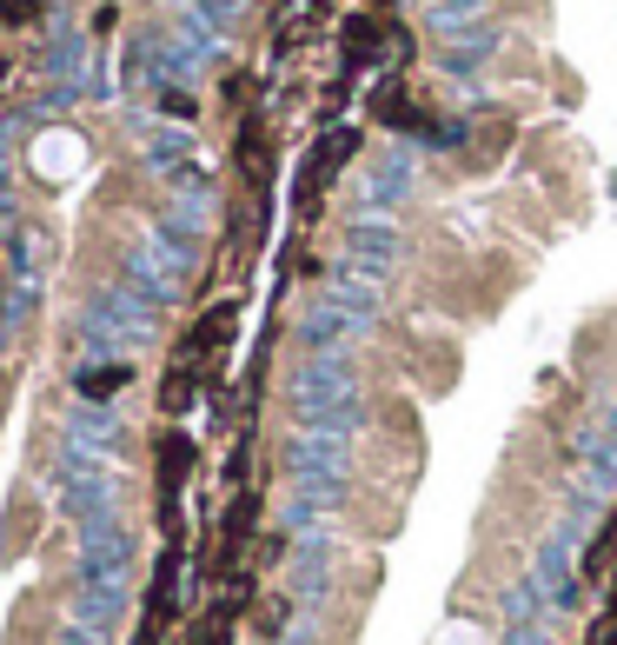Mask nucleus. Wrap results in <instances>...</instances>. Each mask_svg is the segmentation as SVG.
<instances>
[{
	"instance_id": "8",
	"label": "nucleus",
	"mask_w": 617,
	"mask_h": 645,
	"mask_svg": "<svg viewBox=\"0 0 617 645\" xmlns=\"http://www.w3.org/2000/svg\"><path fill=\"white\" fill-rule=\"evenodd\" d=\"M40 14V0H0V21H8V27H27Z\"/></svg>"
},
{
	"instance_id": "10",
	"label": "nucleus",
	"mask_w": 617,
	"mask_h": 645,
	"mask_svg": "<svg viewBox=\"0 0 617 645\" xmlns=\"http://www.w3.org/2000/svg\"><path fill=\"white\" fill-rule=\"evenodd\" d=\"M372 8H392V0H372Z\"/></svg>"
},
{
	"instance_id": "4",
	"label": "nucleus",
	"mask_w": 617,
	"mask_h": 645,
	"mask_svg": "<svg viewBox=\"0 0 617 645\" xmlns=\"http://www.w3.org/2000/svg\"><path fill=\"white\" fill-rule=\"evenodd\" d=\"M233 327H239V306H213L200 327L187 333V347H180V353H187V360H193V353H219V347L233 340Z\"/></svg>"
},
{
	"instance_id": "7",
	"label": "nucleus",
	"mask_w": 617,
	"mask_h": 645,
	"mask_svg": "<svg viewBox=\"0 0 617 645\" xmlns=\"http://www.w3.org/2000/svg\"><path fill=\"white\" fill-rule=\"evenodd\" d=\"M133 373L127 366H107V373H80V392H94V399H107V392H120Z\"/></svg>"
},
{
	"instance_id": "6",
	"label": "nucleus",
	"mask_w": 617,
	"mask_h": 645,
	"mask_svg": "<svg viewBox=\"0 0 617 645\" xmlns=\"http://www.w3.org/2000/svg\"><path fill=\"white\" fill-rule=\"evenodd\" d=\"M610 559H617V519L591 539V552H584V579H604V573H610Z\"/></svg>"
},
{
	"instance_id": "5",
	"label": "nucleus",
	"mask_w": 617,
	"mask_h": 645,
	"mask_svg": "<svg viewBox=\"0 0 617 645\" xmlns=\"http://www.w3.org/2000/svg\"><path fill=\"white\" fill-rule=\"evenodd\" d=\"M372 114H379L385 127H425V120H418V107H412V94H405V80H385L379 101H372Z\"/></svg>"
},
{
	"instance_id": "1",
	"label": "nucleus",
	"mask_w": 617,
	"mask_h": 645,
	"mask_svg": "<svg viewBox=\"0 0 617 645\" xmlns=\"http://www.w3.org/2000/svg\"><path fill=\"white\" fill-rule=\"evenodd\" d=\"M359 153V133H325L319 146H312V160H306V187H299V213H319V200H325V187H332V174L345 167V160Z\"/></svg>"
},
{
	"instance_id": "3",
	"label": "nucleus",
	"mask_w": 617,
	"mask_h": 645,
	"mask_svg": "<svg viewBox=\"0 0 617 645\" xmlns=\"http://www.w3.org/2000/svg\"><path fill=\"white\" fill-rule=\"evenodd\" d=\"M339 47H345V67H379V54H385V27H379V14H352L345 34H339Z\"/></svg>"
},
{
	"instance_id": "9",
	"label": "nucleus",
	"mask_w": 617,
	"mask_h": 645,
	"mask_svg": "<svg viewBox=\"0 0 617 645\" xmlns=\"http://www.w3.org/2000/svg\"><path fill=\"white\" fill-rule=\"evenodd\" d=\"M259 625H266V638H273V632L286 625V606H280V599H266V606H259Z\"/></svg>"
},
{
	"instance_id": "2",
	"label": "nucleus",
	"mask_w": 617,
	"mask_h": 645,
	"mask_svg": "<svg viewBox=\"0 0 617 645\" xmlns=\"http://www.w3.org/2000/svg\"><path fill=\"white\" fill-rule=\"evenodd\" d=\"M159 500H180V486H187V472H193V439L187 433H159Z\"/></svg>"
}]
</instances>
